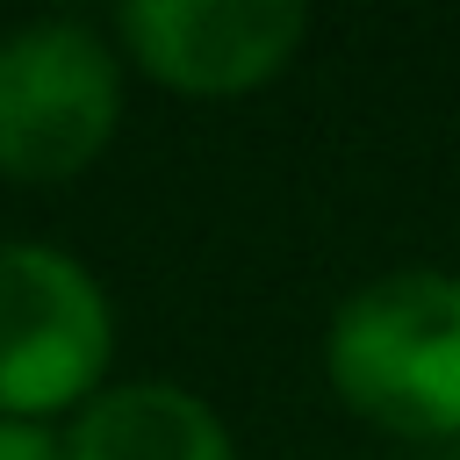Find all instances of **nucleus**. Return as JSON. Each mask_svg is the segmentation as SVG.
Returning a JSON list of instances; mask_svg holds the SVG:
<instances>
[{
  "label": "nucleus",
  "instance_id": "f03ea898",
  "mask_svg": "<svg viewBox=\"0 0 460 460\" xmlns=\"http://www.w3.org/2000/svg\"><path fill=\"white\" fill-rule=\"evenodd\" d=\"M122 122V50L79 14L0 29V172L29 187L79 180Z\"/></svg>",
  "mask_w": 460,
  "mask_h": 460
},
{
  "label": "nucleus",
  "instance_id": "7ed1b4c3",
  "mask_svg": "<svg viewBox=\"0 0 460 460\" xmlns=\"http://www.w3.org/2000/svg\"><path fill=\"white\" fill-rule=\"evenodd\" d=\"M115 302L101 273L58 244H0V417L58 424L108 388Z\"/></svg>",
  "mask_w": 460,
  "mask_h": 460
},
{
  "label": "nucleus",
  "instance_id": "20e7f679",
  "mask_svg": "<svg viewBox=\"0 0 460 460\" xmlns=\"http://www.w3.org/2000/svg\"><path fill=\"white\" fill-rule=\"evenodd\" d=\"M309 7L295 0H122L115 50L172 93L230 101L295 65Z\"/></svg>",
  "mask_w": 460,
  "mask_h": 460
},
{
  "label": "nucleus",
  "instance_id": "f257e3e1",
  "mask_svg": "<svg viewBox=\"0 0 460 460\" xmlns=\"http://www.w3.org/2000/svg\"><path fill=\"white\" fill-rule=\"evenodd\" d=\"M323 381L395 438H460V273L395 266L359 280L331 309Z\"/></svg>",
  "mask_w": 460,
  "mask_h": 460
},
{
  "label": "nucleus",
  "instance_id": "423d86ee",
  "mask_svg": "<svg viewBox=\"0 0 460 460\" xmlns=\"http://www.w3.org/2000/svg\"><path fill=\"white\" fill-rule=\"evenodd\" d=\"M0 460H65V431L36 417H0Z\"/></svg>",
  "mask_w": 460,
  "mask_h": 460
},
{
  "label": "nucleus",
  "instance_id": "39448f33",
  "mask_svg": "<svg viewBox=\"0 0 460 460\" xmlns=\"http://www.w3.org/2000/svg\"><path fill=\"white\" fill-rule=\"evenodd\" d=\"M65 460H237L208 395L180 381H108L65 417Z\"/></svg>",
  "mask_w": 460,
  "mask_h": 460
}]
</instances>
